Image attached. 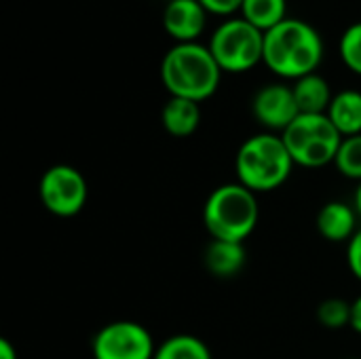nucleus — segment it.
I'll list each match as a JSON object with an SVG mask.
<instances>
[{
  "label": "nucleus",
  "mask_w": 361,
  "mask_h": 359,
  "mask_svg": "<svg viewBox=\"0 0 361 359\" xmlns=\"http://www.w3.org/2000/svg\"><path fill=\"white\" fill-rule=\"evenodd\" d=\"M292 159L300 167L317 169L334 163L343 135L332 125L328 114H300L281 133Z\"/></svg>",
  "instance_id": "39448f33"
},
{
  "label": "nucleus",
  "mask_w": 361,
  "mask_h": 359,
  "mask_svg": "<svg viewBox=\"0 0 361 359\" xmlns=\"http://www.w3.org/2000/svg\"><path fill=\"white\" fill-rule=\"evenodd\" d=\"M324 59V40L319 32L302 21L288 17L264 32V63L281 78H302L317 72Z\"/></svg>",
  "instance_id": "f257e3e1"
},
{
  "label": "nucleus",
  "mask_w": 361,
  "mask_h": 359,
  "mask_svg": "<svg viewBox=\"0 0 361 359\" xmlns=\"http://www.w3.org/2000/svg\"><path fill=\"white\" fill-rule=\"evenodd\" d=\"M199 2L209 15H220V17H231L243 6V0H199Z\"/></svg>",
  "instance_id": "412c9836"
},
{
  "label": "nucleus",
  "mask_w": 361,
  "mask_h": 359,
  "mask_svg": "<svg viewBox=\"0 0 361 359\" xmlns=\"http://www.w3.org/2000/svg\"><path fill=\"white\" fill-rule=\"evenodd\" d=\"M163 129L173 138H188L201 125V108L192 99L169 97L161 110Z\"/></svg>",
  "instance_id": "f8f14e48"
},
{
  "label": "nucleus",
  "mask_w": 361,
  "mask_h": 359,
  "mask_svg": "<svg viewBox=\"0 0 361 359\" xmlns=\"http://www.w3.org/2000/svg\"><path fill=\"white\" fill-rule=\"evenodd\" d=\"M241 17L262 32L288 19V0H243Z\"/></svg>",
  "instance_id": "dca6fc26"
},
{
  "label": "nucleus",
  "mask_w": 361,
  "mask_h": 359,
  "mask_svg": "<svg viewBox=\"0 0 361 359\" xmlns=\"http://www.w3.org/2000/svg\"><path fill=\"white\" fill-rule=\"evenodd\" d=\"M93 359H154L157 345L148 328L137 322L106 324L93 339Z\"/></svg>",
  "instance_id": "6e6552de"
},
{
  "label": "nucleus",
  "mask_w": 361,
  "mask_h": 359,
  "mask_svg": "<svg viewBox=\"0 0 361 359\" xmlns=\"http://www.w3.org/2000/svg\"><path fill=\"white\" fill-rule=\"evenodd\" d=\"M357 220L360 216L353 205L343 201H330L317 214V231L324 239L332 243H349L353 235L360 231Z\"/></svg>",
  "instance_id": "9b49d317"
},
{
  "label": "nucleus",
  "mask_w": 361,
  "mask_h": 359,
  "mask_svg": "<svg viewBox=\"0 0 361 359\" xmlns=\"http://www.w3.org/2000/svg\"><path fill=\"white\" fill-rule=\"evenodd\" d=\"M40 201L47 212L57 218H74L87 205L89 184L72 165H53L40 178Z\"/></svg>",
  "instance_id": "0eeeda50"
},
{
  "label": "nucleus",
  "mask_w": 361,
  "mask_h": 359,
  "mask_svg": "<svg viewBox=\"0 0 361 359\" xmlns=\"http://www.w3.org/2000/svg\"><path fill=\"white\" fill-rule=\"evenodd\" d=\"M0 359H19L17 349L8 339H0Z\"/></svg>",
  "instance_id": "b1692460"
},
{
  "label": "nucleus",
  "mask_w": 361,
  "mask_h": 359,
  "mask_svg": "<svg viewBox=\"0 0 361 359\" xmlns=\"http://www.w3.org/2000/svg\"><path fill=\"white\" fill-rule=\"evenodd\" d=\"M317 322L328 330L351 326V303L343 298H326L317 307Z\"/></svg>",
  "instance_id": "6ab92c4d"
},
{
  "label": "nucleus",
  "mask_w": 361,
  "mask_h": 359,
  "mask_svg": "<svg viewBox=\"0 0 361 359\" xmlns=\"http://www.w3.org/2000/svg\"><path fill=\"white\" fill-rule=\"evenodd\" d=\"M220 78L222 70L209 47L199 42L173 44L161 61V83L171 97L201 104L218 91Z\"/></svg>",
  "instance_id": "f03ea898"
},
{
  "label": "nucleus",
  "mask_w": 361,
  "mask_h": 359,
  "mask_svg": "<svg viewBox=\"0 0 361 359\" xmlns=\"http://www.w3.org/2000/svg\"><path fill=\"white\" fill-rule=\"evenodd\" d=\"M260 216L258 197L239 182L218 186L203 205V224L212 239L243 243Z\"/></svg>",
  "instance_id": "20e7f679"
},
{
  "label": "nucleus",
  "mask_w": 361,
  "mask_h": 359,
  "mask_svg": "<svg viewBox=\"0 0 361 359\" xmlns=\"http://www.w3.org/2000/svg\"><path fill=\"white\" fill-rule=\"evenodd\" d=\"M252 112L264 129L271 133L279 131V135L300 116L294 89L281 83L264 85L258 89L252 99Z\"/></svg>",
  "instance_id": "1a4fd4ad"
},
{
  "label": "nucleus",
  "mask_w": 361,
  "mask_h": 359,
  "mask_svg": "<svg viewBox=\"0 0 361 359\" xmlns=\"http://www.w3.org/2000/svg\"><path fill=\"white\" fill-rule=\"evenodd\" d=\"M328 118L338 129L343 138L360 135L361 133V91L345 89L332 97L328 108Z\"/></svg>",
  "instance_id": "2eb2a0df"
},
{
  "label": "nucleus",
  "mask_w": 361,
  "mask_h": 359,
  "mask_svg": "<svg viewBox=\"0 0 361 359\" xmlns=\"http://www.w3.org/2000/svg\"><path fill=\"white\" fill-rule=\"evenodd\" d=\"M347 264L355 279L361 281V229L353 235V239L347 245Z\"/></svg>",
  "instance_id": "4be33fe9"
},
{
  "label": "nucleus",
  "mask_w": 361,
  "mask_h": 359,
  "mask_svg": "<svg viewBox=\"0 0 361 359\" xmlns=\"http://www.w3.org/2000/svg\"><path fill=\"white\" fill-rule=\"evenodd\" d=\"M334 165H336L338 174H343L345 178L361 182V133L351 135V138H343V144L334 159Z\"/></svg>",
  "instance_id": "a211bd4d"
},
{
  "label": "nucleus",
  "mask_w": 361,
  "mask_h": 359,
  "mask_svg": "<svg viewBox=\"0 0 361 359\" xmlns=\"http://www.w3.org/2000/svg\"><path fill=\"white\" fill-rule=\"evenodd\" d=\"M292 89L300 114H326L334 97L328 80L317 72L298 78Z\"/></svg>",
  "instance_id": "4468645a"
},
{
  "label": "nucleus",
  "mask_w": 361,
  "mask_h": 359,
  "mask_svg": "<svg viewBox=\"0 0 361 359\" xmlns=\"http://www.w3.org/2000/svg\"><path fill=\"white\" fill-rule=\"evenodd\" d=\"M353 207H355V212H357L361 220V182H357V188H355V195H353Z\"/></svg>",
  "instance_id": "393cba45"
},
{
  "label": "nucleus",
  "mask_w": 361,
  "mask_h": 359,
  "mask_svg": "<svg viewBox=\"0 0 361 359\" xmlns=\"http://www.w3.org/2000/svg\"><path fill=\"white\" fill-rule=\"evenodd\" d=\"M349 359H360V358H349Z\"/></svg>",
  "instance_id": "a878e982"
},
{
  "label": "nucleus",
  "mask_w": 361,
  "mask_h": 359,
  "mask_svg": "<svg viewBox=\"0 0 361 359\" xmlns=\"http://www.w3.org/2000/svg\"><path fill=\"white\" fill-rule=\"evenodd\" d=\"M207 23V11L199 0H169L163 13L165 32L178 42H197Z\"/></svg>",
  "instance_id": "9d476101"
},
{
  "label": "nucleus",
  "mask_w": 361,
  "mask_h": 359,
  "mask_svg": "<svg viewBox=\"0 0 361 359\" xmlns=\"http://www.w3.org/2000/svg\"><path fill=\"white\" fill-rule=\"evenodd\" d=\"M154 359H212V351L192 334H176L157 347Z\"/></svg>",
  "instance_id": "f3484780"
},
{
  "label": "nucleus",
  "mask_w": 361,
  "mask_h": 359,
  "mask_svg": "<svg viewBox=\"0 0 361 359\" xmlns=\"http://www.w3.org/2000/svg\"><path fill=\"white\" fill-rule=\"evenodd\" d=\"M351 328L361 334V294L351 303Z\"/></svg>",
  "instance_id": "5701e85b"
},
{
  "label": "nucleus",
  "mask_w": 361,
  "mask_h": 359,
  "mask_svg": "<svg viewBox=\"0 0 361 359\" xmlns=\"http://www.w3.org/2000/svg\"><path fill=\"white\" fill-rule=\"evenodd\" d=\"M203 262H205V269L214 277H220V279L235 277L237 273H241L245 264V248L243 243L212 239V243L205 248Z\"/></svg>",
  "instance_id": "ddd939ff"
},
{
  "label": "nucleus",
  "mask_w": 361,
  "mask_h": 359,
  "mask_svg": "<svg viewBox=\"0 0 361 359\" xmlns=\"http://www.w3.org/2000/svg\"><path fill=\"white\" fill-rule=\"evenodd\" d=\"M341 57L343 63L361 76V21L351 23L341 36Z\"/></svg>",
  "instance_id": "aec40b11"
},
{
  "label": "nucleus",
  "mask_w": 361,
  "mask_h": 359,
  "mask_svg": "<svg viewBox=\"0 0 361 359\" xmlns=\"http://www.w3.org/2000/svg\"><path fill=\"white\" fill-rule=\"evenodd\" d=\"M207 47L222 72L243 74L264 59V32L243 17H231L216 28Z\"/></svg>",
  "instance_id": "423d86ee"
},
{
  "label": "nucleus",
  "mask_w": 361,
  "mask_h": 359,
  "mask_svg": "<svg viewBox=\"0 0 361 359\" xmlns=\"http://www.w3.org/2000/svg\"><path fill=\"white\" fill-rule=\"evenodd\" d=\"M294 159L281 135L264 131L247 138L237 152V182L252 193H271L288 182Z\"/></svg>",
  "instance_id": "7ed1b4c3"
}]
</instances>
